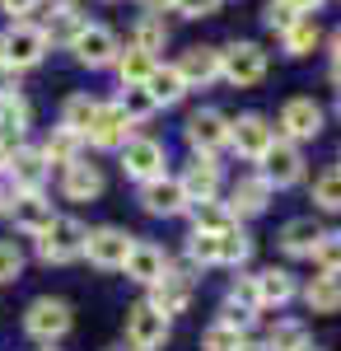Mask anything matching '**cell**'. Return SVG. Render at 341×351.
Listing matches in <instances>:
<instances>
[{"label":"cell","mask_w":341,"mask_h":351,"mask_svg":"<svg viewBox=\"0 0 341 351\" xmlns=\"http://www.w3.org/2000/svg\"><path fill=\"white\" fill-rule=\"evenodd\" d=\"M131 117L117 108V104H99V117H94V127H89V136L84 141H94L99 150H122L127 141H131Z\"/></svg>","instance_id":"cell-12"},{"label":"cell","mask_w":341,"mask_h":351,"mask_svg":"<svg viewBox=\"0 0 341 351\" xmlns=\"http://www.w3.org/2000/svg\"><path fill=\"white\" fill-rule=\"evenodd\" d=\"M294 351H318V347H314V342H304V347H294Z\"/></svg>","instance_id":"cell-55"},{"label":"cell","mask_w":341,"mask_h":351,"mask_svg":"<svg viewBox=\"0 0 341 351\" xmlns=\"http://www.w3.org/2000/svg\"><path fill=\"white\" fill-rule=\"evenodd\" d=\"M117 108L127 112L131 122H145V117H155V94L145 89V84H122V99H117Z\"/></svg>","instance_id":"cell-33"},{"label":"cell","mask_w":341,"mask_h":351,"mask_svg":"<svg viewBox=\"0 0 341 351\" xmlns=\"http://www.w3.org/2000/svg\"><path fill=\"white\" fill-rule=\"evenodd\" d=\"M178 75L187 80V89L210 84L220 75V52H215V47H187V52L178 56Z\"/></svg>","instance_id":"cell-21"},{"label":"cell","mask_w":341,"mask_h":351,"mask_svg":"<svg viewBox=\"0 0 341 351\" xmlns=\"http://www.w3.org/2000/svg\"><path fill=\"white\" fill-rule=\"evenodd\" d=\"M314 263H318V271L341 276V230H323V239L314 248Z\"/></svg>","instance_id":"cell-37"},{"label":"cell","mask_w":341,"mask_h":351,"mask_svg":"<svg viewBox=\"0 0 341 351\" xmlns=\"http://www.w3.org/2000/svg\"><path fill=\"white\" fill-rule=\"evenodd\" d=\"M28 122H33V108H28V99L19 94H10V99H0V141H10V136H24Z\"/></svg>","instance_id":"cell-28"},{"label":"cell","mask_w":341,"mask_h":351,"mask_svg":"<svg viewBox=\"0 0 341 351\" xmlns=\"http://www.w3.org/2000/svg\"><path fill=\"white\" fill-rule=\"evenodd\" d=\"M14 197H19V192H10V183H0V211H10V206H14Z\"/></svg>","instance_id":"cell-49"},{"label":"cell","mask_w":341,"mask_h":351,"mask_svg":"<svg viewBox=\"0 0 341 351\" xmlns=\"http://www.w3.org/2000/svg\"><path fill=\"white\" fill-rule=\"evenodd\" d=\"M290 5H294L299 14H314V10H318V5H323V0H290Z\"/></svg>","instance_id":"cell-50"},{"label":"cell","mask_w":341,"mask_h":351,"mask_svg":"<svg viewBox=\"0 0 341 351\" xmlns=\"http://www.w3.org/2000/svg\"><path fill=\"white\" fill-rule=\"evenodd\" d=\"M24 271V248L10 239H0V281H14Z\"/></svg>","instance_id":"cell-43"},{"label":"cell","mask_w":341,"mask_h":351,"mask_svg":"<svg viewBox=\"0 0 341 351\" xmlns=\"http://www.w3.org/2000/svg\"><path fill=\"white\" fill-rule=\"evenodd\" d=\"M10 220H14V230H24V234L38 239V234L56 220V211H52V202H47L42 192H19L14 206H10Z\"/></svg>","instance_id":"cell-15"},{"label":"cell","mask_w":341,"mask_h":351,"mask_svg":"<svg viewBox=\"0 0 341 351\" xmlns=\"http://www.w3.org/2000/svg\"><path fill=\"white\" fill-rule=\"evenodd\" d=\"M294 19H299V10H294L290 0H271V5H266V28H271V33H286Z\"/></svg>","instance_id":"cell-44"},{"label":"cell","mask_w":341,"mask_h":351,"mask_svg":"<svg viewBox=\"0 0 341 351\" xmlns=\"http://www.w3.org/2000/svg\"><path fill=\"white\" fill-rule=\"evenodd\" d=\"M262 178L271 183V188H290V183L304 178V155H299L294 141H276V145L262 155Z\"/></svg>","instance_id":"cell-9"},{"label":"cell","mask_w":341,"mask_h":351,"mask_svg":"<svg viewBox=\"0 0 341 351\" xmlns=\"http://www.w3.org/2000/svg\"><path fill=\"white\" fill-rule=\"evenodd\" d=\"M122 271H127L131 281H140V286H155L159 276L168 271V258H164V248H155V243H131Z\"/></svg>","instance_id":"cell-19"},{"label":"cell","mask_w":341,"mask_h":351,"mask_svg":"<svg viewBox=\"0 0 341 351\" xmlns=\"http://www.w3.org/2000/svg\"><path fill=\"white\" fill-rule=\"evenodd\" d=\"M24 328L38 337V342H47V347H52L56 337H66V332H71V304H66V300H52V295L33 300V304H28V314H24Z\"/></svg>","instance_id":"cell-4"},{"label":"cell","mask_w":341,"mask_h":351,"mask_svg":"<svg viewBox=\"0 0 341 351\" xmlns=\"http://www.w3.org/2000/svg\"><path fill=\"white\" fill-rule=\"evenodd\" d=\"M71 52H75L79 66H89V71H103V66H117V56H122V47H117V33L103 24H89L84 33H79L75 43H71Z\"/></svg>","instance_id":"cell-5"},{"label":"cell","mask_w":341,"mask_h":351,"mask_svg":"<svg viewBox=\"0 0 341 351\" xmlns=\"http://www.w3.org/2000/svg\"><path fill=\"white\" fill-rule=\"evenodd\" d=\"M332 84H337V89H341V66H332Z\"/></svg>","instance_id":"cell-54"},{"label":"cell","mask_w":341,"mask_h":351,"mask_svg":"<svg viewBox=\"0 0 341 351\" xmlns=\"http://www.w3.org/2000/svg\"><path fill=\"white\" fill-rule=\"evenodd\" d=\"M257 281V300H262V309H281V304H290L294 300V276H290L286 267H266V271H257L253 276Z\"/></svg>","instance_id":"cell-25"},{"label":"cell","mask_w":341,"mask_h":351,"mask_svg":"<svg viewBox=\"0 0 341 351\" xmlns=\"http://www.w3.org/2000/svg\"><path fill=\"white\" fill-rule=\"evenodd\" d=\"M248 258H253V239L238 230V220H234L229 230H220V263L238 267V263H248Z\"/></svg>","instance_id":"cell-34"},{"label":"cell","mask_w":341,"mask_h":351,"mask_svg":"<svg viewBox=\"0 0 341 351\" xmlns=\"http://www.w3.org/2000/svg\"><path fill=\"white\" fill-rule=\"evenodd\" d=\"M122 169L140 178V183H150V178H164V145L150 141V136H131L127 145H122Z\"/></svg>","instance_id":"cell-11"},{"label":"cell","mask_w":341,"mask_h":351,"mask_svg":"<svg viewBox=\"0 0 341 351\" xmlns=\"http://www.w3.org/2000/svg\"><path fill=\"white\" fill-rule=\"evenodd\" d=\"M84 243H89V230L79 220H52L38 234V258L42 263H75V258H84Z\"/></svg>","instance_id":"cell-2"},{"label":"cell","mask_w":341,"mask_h":351,"mask_svg":"<svg viewBox=\"0 0 341 351\" xmlns=\"http://www.w3.org/2000/svg\"><path fill=\"white\" fill-rule=\"evenodd\" d=\"M276 132L286 136V141H314L323 132V108H318L314 99H290L286 108H281V122H276Z\"/></svg>","instance_id":"cell-10"},{"label":"cell","mask_w":341,"mask_h":351,"mask_svg":"<svg viewBox=\"0 0 341 351\" xmlns=\"http://www.w3.org/2000/svg\"><path fill=\"white\" fill-rule=\"evenodd\" d=\"M5 164H10V145L0 141V173H5Z\"/></svg>","instance_id":"cell-53"},{"label":"cell","mask_w":341,"mask_h":351,"mask_svg":"<svg viewBox=\"0 0 341 351\" xmlns=\"http://www.w3.org/2000/svg\"><path fill=\"white\" fill-rule=\"evenodd\" d=\"M318 239H323V230H318V225H314V216L286 220V230H281V248H286L290 258H314Z\"/></svg>","instance_id":"cell-24"},{"label":"cell","mask_w":341,"mask_h":351,"mask_svg":"<svg viewBox=\"0 0 341 351\" xmlns=\"http://www.w3.org/2000/svg\"><path fill=\"white\" fill-rule=\"evenodd\" d=\"M47 56V33L42 24H28V19H14V24L0 33V61L14 66V71H28Z\"/></svg>","instance_id":"cell-1"},{"label":"cell","mask_w":341,"mask_h":351,"mask_svg":"<svg viewBox=\"0 0 341 351\" xmlns=\"http://www.w3.org/2000/svg\"><path fill=\"white\" fill-rule=\"evenodd\" d=\"M42 351H56V347H42Z\"/></svg>","instance_id":"cell-56"},{"label":"cell","mask_w":341,"mask_h":351,"mask_svg":"<svg viewBox=\"0 0 341 351\" xmlns=\"http://www.w3.org/2000/svg\"><path fill=\"white\" fill-rule=\"evenodd\" d=\"M5 173H10L14 192H42L47 173H52V164L42 160V150H14L10 164H5Z\"/></svg>","instance_id":"cell-16"},{"label":"cell","mask_w":341,"mask_h":351,"mask_svg":"<svg viewBox=\"0 0 341 351\" xmlns=\"http://www.w3.org/2000/svg\"><path fill=\"white\" fill-rule=\"evenodd\" d=\"M229 145H234L243 160H262L266 150L276 145V127L266 117H257V112H243L234 127H229Z\"/></svg>","instance_id":"cell-7"},{"label":"cell","mask_w":341,"mask_h":351,"mask_svg":"<svg viewBox=\"0 0 341 351\" xmlns=\"http://www.w3.org/2000/svg\"><path fill=\"white\" fill-rule=\"evenodd\" d=\"M187 141H192L197 155H210V150L229 145V122H225V112H215V108L192 112V117H187Z\"/></svg>","instance_id":"cell-14"},{"label":"cell","mask_w":341,"mask_h":351,"mask_svg":"<svg viewBox=\"0 0 341 351\" xmlns=\"http://www.w3.org/2000/svg\"><path fill=\"white\" fill-rule=\"evenodd\" d=\"M164 43H168L164 19H159V14H140V24H136V47L155 56V52H164Z\"/></svg>","instance_id":"cell-36"},{"label":"cell","mask_w":341,"mask_h":351,"mask_svg":"<svg viewBox=\"0 0 341 351\" xmlns=\"http://www.w3.org/2000/svg\"><path fill=\"white\" fill-rule=\"evenodd\" d=\"M314 202L323 206V211H341V164L323 169V173L314 178Z\"/></svg>","instance_id":"cell-35"},{"label":"cell","mask_w":341,"mask_h":351,"mask_svg":"<svg viewBox=\"0 0 341 351\" xmlns=\"http://www.w3.org/2000/svg\"><path fill=\"white\" fill-rule=\"evenodd\" d=\"M155 56L150 52H140V47H131V52H122L117 56V75H122V84H145L150 75H155Z\"/></svg>","instance_id":"cell-32"},{"label":"cell","mask_w":341,"mask_h":351,"mask_svg":"<svg viewBox=\"0 0 341 351\" xmlns=\"http://www.w3.org/2000/svg\"><path fill=\"white\" fill-rule=\"evenodd\" d=\"M127 342H131L136 351L164 347V342H168V314H159L150 300L136 304V309H127Z\"/></svg>","instance_id":"cell-6"},{"label":"cell","mask_w":341,"mask_h":351,"mask_svg":"<svg viewBox=\"0 0 341 351\" xmlns=\"http://www.w3.org/2000/svg\"><path fill=\"white\" fill-rule=\"evenodd\" d=\"M145 89L155 94L159 108H168V104H178V99L187 94V80L178 75V66H155V75L145 80Z\"/></svg>","instance_id":"cell-27"},{"label":"cell","mask_w":341,"mask_h":351,"mask_svg":"<svg viewBox=\"0 0 341 351\" xmlns=\"http://www.w3.org/2000/svg\"><path fill=\"white\" fill-rule=\"evenodd\" d=\"M140 10L145 14H164V10H173V0H140Z\"/></svg>","instance_id":"cell-48"},{"label":"cell","mask_w":341,"mask_h":351,"mask_svg":"<svg viewBox=\"0 0 341 351\" xmlns=\"http://www.w3.org/2000/svg\"><path fill=\"white\" fill-rule=\"evenodd\" d=\"M178 183H183V192H187L192 206H197V202H215V192H220V164L210 160V155H197Z\"/></svg>","instance_id":"cell-17"},{"label":"cell","mask_w":341,"mask_h":351,"mask_svg":"<svg viewBox=\"0 0 341 351\" xmlns=\"http://www.w3.org/2000/svg\"><path fill=\"white\" fill-rule=\"evenodd\" d=\"M0 10H5V14H10V24H14V19H24V14L38 10V0H0Z\"/></svg>","instance_id":"cell-46"},{"label":"cell","mask_w":341,"mask_h":351,"mask_svg":"<svg viewBox=\"0 0 341 351\" xmlns=\"http://www.w3.org/2000/svg\"><path fill=\"white\" fill-rule=\"evenodd\" d=\"M332 61H337V66H341V28H337V33H332Z\"/></svg>","instance_id":"cell-51"},{"label":"cell","mask_w":341,"mask_h":351,"mask_svg":"<svg viewBox=\"0 0 341 351\" xmlns=\"http://www.w3.org/2000/svg\"><path fill=\"white\" fill-rule=\"evenodd\" d=\"M266 202H271V183L266 178H238L229 192V216H262Z\"/></svg>","instance_id":"cell-20"},{"label":"cell","mask_w":341,"mask_h":351,"mask_svg":"<svg viewBox=\"0 0 341 351\" xmlns=\"http://www.w3.org/2000/svg\"><path fill=\"white\" fill-rule=\"evenodd\" d=\"M318 38H323V33H318L314 14H299V19H294V24L281 33V43H286V52H290V56H309V52L318 47Z\"/></svg>","instance_id":"cell-30"},{"label":"cell","mask_w":341,"mask_h":351,"mask_svg":"<svg viewBox=\"0 0 341 351\" xmlns=\"http://www.w3.org/2000/svg\"><path fill=\"white\" fill-rule=\"evenodd\" d=\"M84 28H89V19L79 14V10L71 5V0H61V5H56L52 14H47L42 33H47V43H66V47H71V43H75V38L84 33Z\"/></svg>","instance_id":"cell-23"},{"label":"cell","mask_w":341,"mask_h":351,"mask_svg":"<svg viewBox=\"0 0 341 351\" xmlns=\"http://www.w3.org/2000/svg\"><path fill=\"white\" fill-rule=\"evenodd\" d=\"M229 309H243V314H257L262 309V300H257V281L253 276H238L234 286H229V300H225Z\"/></svg>","instance_id":"cell-40"},{"label":"cell","mask_w":341,"mask_h":351,"mask_svg":"<svg viewBox=\"0 0 341 351\" xmlns=\"http://www.w3.org/2000/svg\"><path fill=\"white\" fill-rule=\"evenodd\" d=\"M266 347H271V351H294V347H304V324H294V319L276 324V328H271V337H266Z\"/></svg>","instance_id":"cell-41"},{"label":"cell","mask_w":341,"mask_h":351,"mask_svg":"<svg viewBox=\"0 0 341 351\" xmlns=\"http://www.w3.org/2000/svg\"><path fill=\"white\" fill-rule=\"evenodd\" d=\"M140 206L150 216H183L192 202H187L178 178H150V183H140Z\"/></svg>","instance_id":"cell-13"},{"label":"cell","mask_w":341,"mask_h":351,"mask_svg":"<svg viewBox=\"0 0 341 351\" xmlns=\"http://www.w3.org/2000/svg\"><path fill=\"white\" fill-rule=\"evenodd\" d=\"M187 258L201 263V267H215V263H220V234H210V230H192V239H187Z\"/></svg>","instance_id":"cell-39"},{"label":"cell","mask_w":341,"mask_h":351,"mask_svg":"<svg viewBox=\"0 0 341 351\" xmlns=\"http://www.w3.org/2000/svg\"><path fill=\"white\" fill-rule=\"evenodd\" d=\"M238 351H271L266 342H238Z\"/></svg>","instance_id":"cell-52"},{"label":"cell","mask_w":341,"mask_h":351,"mask_svg":"<svg viewBox=\"0 0 341 351\" xmlns=\"http://www.w3.org/2000/svg\"><path fill=\"white\" fill-rule=\"evenodd\" d=\"M187 300H192V276H178V271H164L155 286H150V304H155L159 314H183Z\"/></svg>","instance_id":"cell-18"},{"label":"cell","mask_w":341,"mask_h":351,"mask_svg":"<svg viewBox=\"0 0 341 351\" xmlns=\"http://www.w3.org/2000/svg\"><path fill=\"white\" fill-rule=\"evenodd\" d=\"M192 220H197V230H210V234H220V230H229L234 216H229V206H215V202H197V206H187Z\"/></svg>","instance_id":"cell-38"},{"label":"cell","mask_w":341,"mask_h":351,"mask_svg":"<svg viewBox=\"0 0 341 351\" xmlns=\"http://www.w3.org/2000/svg\"><path fill=\"white\" fill-rule=\"evenodd\" d=\"M94 117H99V99H89V94H75V99H66V108H61V127H71L75 136H89Z\"/></svg>","instance_id":"cell-29"},{"label":"cell","mask_w":341,"mask_h":351,"mask_svg":"<svg viewBox=\"0 0 341 351\" xmlns=\"http://www.w3.org/2000/svg\"><path fill=\"white\" fill-rule=\"evenodd\" d=\"M220 75L238 89H248V84H257L266 75V52L257 43H234V47H225L220 52Z\"/></svg>","instance_id":"cell-3"},{"label":"cell","mask_w":341,"mask_h":351,"mask_svg":"<svg viewBox=\"0 0 341 351\" xmlns=\"http://www.w3.org/2000/svg\"><path fill=\"white\" fill-rule=\"evenodd\" d=\"M10 94H19V71L0 61V99H10Z\"/></svg>","instance_id":"cell-47"},{"label":"cell","mask_w":341,"mask_h":351,"mask_svg":"<svg viewBox=\"0 0 341 351\" xmlns=\"http://www.w3.org/2000/svg\"><path fill=\"white\" fill-rule=\"evenodd\" d=\"M238 328H229V324H210L206 328V337H201V351H238Z\"/></svg>","instance_id":"cell-42"},{"label":"cell","mask_w":341,"mask_h":351,"mask_svg":"<svg viewBox=\"0 0 341 351\" xmlns=\"http://www.w3.org/2000/svg\"><path fill=\"white\" fill-rule=\"evenodd\" d=\"M337 112H341V104H337Z\"/></svg>","instance_id":"cell-57"},{"label":"cell","mask_w":341,"mask_h":351,"mask_svg":"<svg viewBox=\"0 0 341 351\" xmlns=\"http://www.w3.org/2000/svg\"><path fill=\"white\" fill-rule=\"evenodd\" d=\"M131 243H136V239L127 234V230H117V225H103V230H89V243H84V253H89V263H94V267L112 271V267H122V263H127Z\"/></svg>","instance_id":"cell-8"},{"label":"cell","mask_w":341,"mask_h":351,"mask_svg":"<svg viewBox=\"0 0 341 351\" xmlns=\"http://www.w3.org/2000/svg\"><path fill=\"white\" fill-rule=\"evenodd\" d=\"M215 5L220 0H173V10L187 14V19H206V14H215Z\"/></svg>","instance_id":"cell-45"},{"label":"cell","mask_w":341,"mask_h":351,"mask_svg":"<svg viewBox=\"0 0 341 351\" xmlns=\"http://www.w3.org/2000/svg\"><path fill=\"white\" fill-rule=\"evenodd\" d=\"M61 188H66V197L71 202H94L99 192H103V173H99V164H66V178H61Z\"/></svg>","instance_id":"cell-22"},{"label":"cell","mask_w":341,"mask_h":351,"mask_svg":"<svg viewBox=\"0 0 341 351\" xmlns=\"http://www.w3.org/2000/svg\"><path fill=\"white\" fill-rule=\"evenodd\" d=\"M79 141H84V136H75L71 127H56V132L47 136V145H42V160L47 164H75L79 160Z\"/></svg>","instance_id":"cell-31"},{"label":"cell","mask_w":341,"mask_h":351,"mask_svg":"<svg viewBox=\"0 0 341 351\" xmlns=\"http://www.w3.org/2000/svg\"><path fill=\"white\" fill-rule=\"evenodd\" d=\"M304 304L314 309V314H337L341 309V276H314L309 286H304Z\"/></svg>","instance_id":"cell-26"}]
</instances>
